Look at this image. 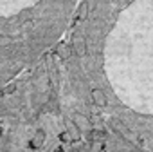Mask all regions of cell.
I'll return each mask as SVG.
<instances>
[{
  "instance_id": "3",
  "label": "cell",
  "mask_w": 153,
  "mask_h": 152,
  "mask_svg": "<svg viewBox=\"0 0 153 152\" xmlns=\"http://www.w3.org/2000/svg\"><path fill=\"white\" fill-rule=\"evenodd\" d=\"M74 152H146L101 121L78 143Z\"/></svg>"
},
{
  "instance_id": "1",
  "label": "cell",
  "mask_w": 153,
  "mask_h": 152,
  "mask_svg": "<svg viewBox=\"0 0 153 152\" xmlns=\"http://www.w3.org/2000/svg\"><path fill=\"white\" fill-rule=\"evenodd\" d=\"M97 123L61 42L0 87V152H74Z\"/></svg>"
},
{
  "instance_id": "2",
  "label": "cell",
  "mask_w": 153,
  "mask_h": 152,
  "mask_svg": "<svg viewBox=\"0 0 153 152\" xmlns=\"http://www.w3.org/2000/svg\"><path fill=\"white\" fill-rule=\"evenodd\" d=\"M79 0H0V87L67 35Z\"/></svg>"
}]
</instances>
